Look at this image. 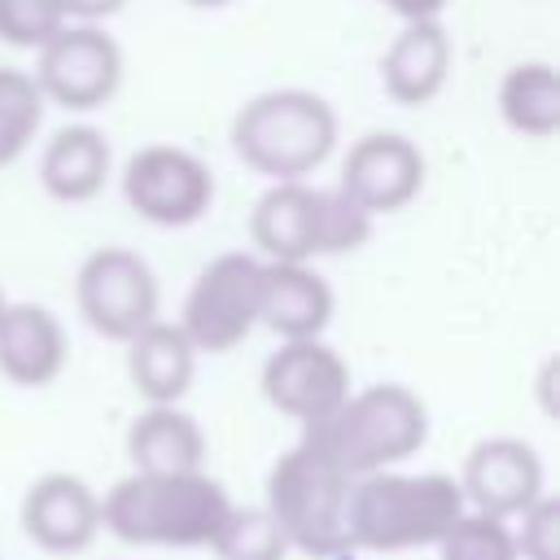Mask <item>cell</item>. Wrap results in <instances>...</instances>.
<instances>
[{"label": "cell", "instance_id": "27", "mask_svg": "<svg viewBox=\"0 0 560 560\" xmlns=\"http://www.w3.org/2000/svg\"><path fill=\"white\" fill-rule=\"evenodd\" d=\"M516 538V560H560V499L538 494L521 512Z\"/></svg>", "mask_w": 560, "mask_h": 560}, {"label": "cell", "instance_id": "9", "mask_svg": "<svg viewBox=\"0 0 560 560\" xmlns=\"http://www.w3.org/2000/svg\"><path fill=\"white\" fill-rule=\"evenodd\" d=\"M122 197L153 228H188L210 210L214 175L179 144H144L122 166Z\"/></svg>", "mask_w": 560, "mask_h": 560}, {"label": "cell", "instance_id": "14", "mask_svg": "<svg viewBox=\"0 0 560 560\" xmlns=\"http://www.w3.org/2000/svg\"><path fill=\"white\" fill-rule=\"evenodd\" d=\"M319 188L306 179H276L249 210V236L262 262H311L319 258Z\"/></svg>", "mask_w": 560, "mask_h": 560}, {"label": "cell", "instance_id": "28", "mask_svg": "<svg viewBox=\"0 0 560 560\" xmlns=\"http://www.w3.org/2000/svg\"><path fill=\"white\" fill-rule=\"evenodd\" d=\"M122 0H61L66 22H101V18H114Z\"/></svg>", "mask_w": 560, "mask_h": 560}, {"label": "cell", "instance_id": "30", "mask_svg": "<svg viewBox=\"0 0 560 560\" xmlns=\"http://www.w3.org/2000/svg\"><path fill=\"white\" fill-rule=\"evenodd\" d=\"M192 9H219V4H228V0H188Z\"/></svg>", "mask_w": 560, "mask_h": 560}, {"label": "cell", "instance_id": "26", "mask_svg": "<svg viewBox=\"0 0 560 560\" xmlns=\"http://www.w3.org/2000/svg\"><path fill=\"white\" fill-rule=\"evenodd\" d=\"M61 26H66L61 0H0V44L35 52Z\"/></svg>", "mask_w": 560, "mask_h": 560}, {"label": "cell", "instance_id": "3", "mask_svg": "<svg viewBox=\"0 0 560 560\" xmlns=\"http://www.w3.org/2000/svg\"><path fill=\"white\" fill-rule=\"evenodd\" d=\"M306 442H315L341 472L350 477H368L381 468H394L402 459H411L424 438H429V407L420 394H411L407 385H368V389H350L346 402L306 424L302 429Z\"/></svg>", "mask_w": 560, "mask_h": 560}, {"label": "cell", "instance_id": "29", "mask_svg": "<svg viewBox=\"0 0 560 560\" xmlns=\"http://www.w3.org/2000/svg\"><path fill=\"white\" fill-rule=\"evenodd\" d=\"M389 13H398L402 22H420V18H438L446 9V0H381Z\"/></svg>", "mask_w": 560, "mask_h": 560}, {"label": "cell", "instance_id": "16", "mask_svg": "<svg viewBox=\"0 0 560 560\" xmlns=\"http://www.w3.org/2000/svg\"><path fill=\"white\" fill-rule=\"evenodd\" d=\"M66 368V328L39 302H9L0 315V372L13 385H52Z\"/></svg>", "mask_w": 560, "mask_h": 560}, {"label": "cell", "instance_id": "31", "mask_svg": "<svg viewBox=\"0 0 560 560\" xmlns=\"http://www.w3.org/2000/svg\"><path fill=\"white\" fill-rule=\"evenodd\" d=\"M4 306H9V298H4V293H0V315H4Z\"/></svg>", "mask_w": 560, "mask_h": 560}, {"label": "cell", "instance_id": "12", "mask_svg": "<svg viewBox=\"0 0 560 560\" xmlns=\"http://www.w3.org/2000/svg\"><path fill=\"white\" fill-rule=\"evenodd\" d=\"M459 494L472 512H486V516H499V521L521 516L542 494V459L521 438H508V433L481 438L464 455Z\"/></svg>", "mask_w": 560, "mask_h": 560}, {"label": "cell", "instance_id": "15", "mask_svg": "<svg viewBox=\"0 0 560 560\" xmlns=\"http://www.w3.org/2000/svg\"><path fill=\"white\" fill-rule=\"evenodd\" d=\"M332 289L311 262H262L258 324L280 341L319 337L332 319Z\"/></svg>", "mask_w": 560, "mask_h": 560}, {"label": "cell", "instance_id": "25", "mask_svg": "<svg viewBox=\"0 0 560 560\" xmlns=\"http://www.w3.org/2000/svg\"><path fill=\"white\" fill-rule=\"evenodd\" d=\"M315 236H319V258L324 254H354L372 236V214L363 206H354L341 188H319Z\"/></svg>", "mask_w": 560, "mask_h": 560}, {"label": "cell", "instance_id": "13", "mask_svg": "<svg viewBox=\"0 0 560 560\" xmlns=\"http://www.w3.org/2000/svg\"><path fill=\"white\" fill-rule=\"evenodd\" d=\"M22 529L39 551L74 556L101 529V499L74 472H44L22 494Z\"/></svg>", "mask_w": 560, "mask_h": 560}, {"label": "cell", "instance_id": "7", "mask_svg": "<svg viewBox=\"0 0 560 560\" xmlns=\"http://www.w3.org/2000/svg\"><path fill=\"white\" fill-rule=\"evenodd\" d=\"M74 298L88 328L109 341H131L144 324L158 319V306H162L153 267L122 245H101L83 258L74 276Z\"/></svg>", "mask_w": 560, "mask_h": 560}, {"label": "cell", "instance_id": "1", "mask_svg": "<svg viewBox=\"0 0 560 560\" xmlns=\"http://www.w3.org/2000/svg\"><path fill=\"white\" fill-rule=\"evenodd\" d=\"M228 508V490L201 468L131 472L101 499V525L131 547H210Z\"/></svg>", "mask_w": 560, "mask_h": 560}, {"label": "cell", "instance_id": "24", "mask_svg": "<svg viewBox=\"0 0 560 560\" xmlns=\"http://www.w3.org/2000/svg\"><path fill=\"white\" fill-rule=\"evenodd\" d=\"M438 556L442 560H516V538L508 521L464 508L455 525L438 538Z\"/></svg>", "mask_w": 560, "mask_h": 560}, {"label": "cell", "instance_id": "19", "mask_svg": "<svg viewBox=\"0 0 560 560\" xmlns=\"http://www.w3.org/2000/svg\"><path fill=\"white\" fill-rule=\"evenodd\" d=\"M127 346V376L144 402H179L197 372V350L179 324L153 319Z\"/></svg>", "mask_w": 560, "mask_h": 560}, {"label": "cell", "instance_id": "2", "mask_svg": "<svg viewBox=\"0 0 560 560\" xmlns=\"http://www.w3.org/2000/svg\"><path fill=\"white\" fill-rule=\"evenodd\" d=\"M459 481L446 472H368L354 477L350 486V547L363 551H416V547H438V538L455 525L464 512Z\"/></svg>", "mask_w": 560, "mask_h": 560}, {"label": "cell", "instance_id": "11", "mask_svg": "<svg viewBox=\"0 0 560 560\" xmlns=\"http://www.w3.org/2000/svg\"><path fill=\"white\" fill-rule=\"evenodd\" d=\"M337 188L372 219L394 214L424 188V153L398 131H368L346 149Z\"/></svg>", "mask_w": 560, "mask_h": 560}, {"label": "cell", "instance_id": "8", "mask_svg": "<svg viewBox=\"0 0 560 560\" xmlns=\"http://www.w3.org/2000/svg\"><path fill=\"white\" fill-rule=\"evenodd\" d=\"M35 83L44 101L88 114L101 109L122 83V48L96 22H66L35 48Z\"/></svg>", "mask_w": 560, "mask_h": 560}, {"label": "cell", "instance_id": "18", "mask_svg": "<svg viewBox=\"0 0 560 560\" xmlns=\"http://www.w3.org/2000/svg\"><path fill=\"white\" fill-rule=\"evenodd\" d=\"M109 166H114V153L105 131L92 122H70L48 136L39 153V184L52 201L83 206L109 184Z\"/></svg>", "mask_w": 560, "mask_h": 560}, {"label": "cell", "instance_id": "17", "mask_svg": "<svg viewBox=\"0 0 560 560\" xmlns=\"http://www.w3.org/2000/svg\"><path fill=\"white\" fill-rule=\"evenodd\" d=\"M451 74V35L438 18L402 22L381 57V83L398 105H429Z\"/></svg>", "mask_w": 560, "mask_h": 560}, {"label": "cell", "instance_id": "23", "mask_svg": "<svg viewBox=\"0 0 560 560\" xmlns=\"http://www.w3.org/2000/svg\"><path fill=\"white\" fill-rule=\"evenodd\" d=\"M219 560H284L289 556V538L276 525V516L267 508H228L219 534L210 538Z\"/></svg>", "mask_w": 560, "mask_h": 560}, {"label": "cell", "instance_id": "4", "mask_svg": "<svg viewBox=\"0 0 560 560\" xmlns=\"http://www.w3.org/2000/svg\"><path fill=\"white\" fill-rule=\"evenodd\" d=\"M337 144V114L306 88H271L249 96L232 118L236 158L276 179H306L328 162Z\"/></svg>", "mask_w": 560, "mask_h": 560}, {"label": "cell", "instance_id": "5", "mask_svg": "<svg viewBox=\"0 0 560 560\" xmlns=\"http://www.w3.org/2000/svg\"><path fill=\"white\" fill-rule=\"evenodd\" d=\"M350 486H354V477L341 472L315 442L302 438L271 464L262 508L276 516L289 547H298L315 560H341L346 551H354L350 525H346Z\"/></svg>", "mask_w": 560, "mask_h": 560}, {"label": "cell", "instance_id": "20", "mask_svg": "<svg viewBox=\"0 0 560 560\" xmlns=\"http://www.w3.org/2000/svg\"><path fill=\"white\" fill-rule=\"evenodd\" d=\"M127 455L136 472H192L206 459V438L175 402H149L127 429Z\"/></svg>", "mask_w": 560, "mask_h": 560}, {"label": "cell", "instance_id": "6", "mask_svg": "<svg viewBox=\"0 0 560 560\" xmlns=\"http://www.w3.org/2000/svg\"><path fill=\"white\" fill-rule=\"evenodd\" d=\"M262 258L258 254H219L192 280L184 298V337L197 354H228L258 328Z\"/></svg>", "mask_w": 560, "mask_h": 560}, {"label": "cell", "instance_id": "22", "mask_svg": "<svg viewBox=\"0 0 560 560\" xmlns=\"http://www.w3.org/2000/svg\"><path fill=\"white\" fill-rule=\"evenodd\" d=\"M44 105L48 101L31 70L0 66V166L18 162L31 149L35 131L44 122Z\"/></svg>", "mask_w": 560, "mask_h": 560}, {"label": "cell", "instance_id": "10", "mask_svg": "<svg viewBox=\"0 0 560 560\" xmlns=\"http://www.w3.org/2000/svg\"><path fill=\"white\" fill-rule=\"evenodd\" d=\"M262 394L280 416H289L306 429L346 402L350 368L319 337L280 341V350H271L262 363Z\"/></svg>", "mask_w": 560, "mask_h": 560}, {"label": "cell", "instance_id": "21", "mask_svg": "<svg viewBox=\"0 0 560 560\" xmlns=\"http://www.w3.org/2000/svg\"><path fill=\"white\" fill-rule=\"evenodd\" d=\"M499 114L516 136L547 140L560 131V74L551 61H516L499 83Z\"/></svg>", "mask_w": 560, "mask_h": 560}]
</instances>
